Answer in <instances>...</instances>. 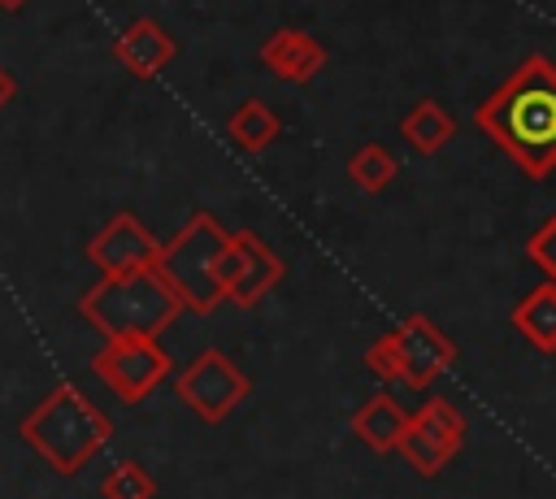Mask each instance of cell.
Returning a JSON list of instances; mask_svg holds the SVG:
<instances>
[{
    "instance_id": "cell-1",
    "label": "cell",
    "mask_w": 556,
    "mask_h": 499,
    "mask_svg": "<svg viewBox=\"0 0 556 499\" xmlns=\"http://www.w3.org/2000/svg\"><path fill=\"white\" fill-rule=\"evenodd\" d=\"M156 269L191 312H208L230 299V282L239 269L235 234H226L213 213H191V221L169 243H161Z\"/></svg>"
},
{
    "instance_id": "cell-2",
    "label": "cell",
    "mask_w": 556,
    "mask_h": 499,
    "mask_svg": "<svg viewBox=\"0 0 556 499\" xmlns=\"http://www.w3.org/2000/svg\"><path fill=\"white\" fill-rule=\"evenodd\" d=\"M22 443L48 460L56 473H78L113 434V421L78 391V386H52L17 425Z\"/></svg>"
},
{
    "instance_id": "cell-3",
    "label": "cell",
    "mask_w": 556,
    "mask_h": 499,
    "mask_svg": "<svg viewBox=\"0 0 556 499\" xmlns=\"http://www.w3.org/2000/svg\"><path fill=\"white\" fill-rule=\"evenodd\" d=\"M187 304L178 291L161 278V269L117 273L100 278L83 299L78 312L87 325H96L104 338H156Z\"/></svg>"
},
{
    "instance_id": "cell-4",
    "label": "cell",
    "mask_w": 556,
    "mask_h": 499,
    "mask_svg": "<svg viewBox=\"0 0 556 499\" xmlns=\"http://www.w3.org/2000/svg\"><path fill=\"white\" fill-rule=\"evenodd\" d=\"M482 121L517 152L526 165L543 169L556 161V74L534 61L526 65L486 108Z\"/></svg>"
},
{
    "instance_id": "cell-5",
    "label": "cell",
    "mask_w": 556,
    "mask_h": 499,
    "mask_svg": "<svg viewBox=\"0 0 556 499\" xmlns=\"http://www.w3.org/2000/svg\"><path fill=\"white\" fill-rule=\"evenodd\" d=\"M91 373L122 399V404H139L148 399L165 373H169V356L161 351L156 338H109L96 356H91Z\"/></svg>"
},
{
    "instance_id": "cell-6",
    "label": "cell",
    "mask_w": 556,
    "mask_h": 499,
    "mask_svg": "<svg viewBox=\"0 0 556 499\" xmlns=\"http://www.w3.org/2000/svg\"><path fill=\"white\" fill-rule=\"evenodd\" d=\"M178 395H182V404H187L200 421L217 425V421H226V417L243 404L248 378H243V369L230 364L226 351L208 347V351H200V356L178 373Z\"/></svg>"
},
{
    "instance_id": "cell-7",
    "label": "cell",
    "mask_w": 556,
    "mask_h": 499,
    "mask_svg": "<svg viewBox=\"0 0 556 499\" xmlns=\"http://www.w3.org/2000/svg\"><path fill=\"white\" fill-rule=\"evenodd\" d=\"M156 256H161V243H156V234H152L135 213H117V217L104 221V226L91 234V243H87V260H91L104 278L156 269Z\"/></svg>"
},
{
    "instance_id": "cell-8",
    "label": "cell",
    "mask_w": 556,
    "mask_h": 499,
    "mask_svg": "<svg viewBox=\"0 0 556 499\" xmlns=\"http://www.w3.org/2000/svg\"><path fill=\"white\" fill-rule=\"evenodd\" d=\"M235 247H239V269H235V282H230V299L239 304V308H252V304H261L274 286H278V278H282V260L269 252V243L261 239V234H252V230H239L235 234Z\"/></svg>"
},
{
    "instance_id": "cell-9",
    "label": "cell",
    "mask_w": 556,
    "mask_h": 499,
    "mask_svg": "<svg viewBox=\"0 0 556 499\" xmlns=\"http://www.w3.org/2000/svg\"><path fill=\"white\" fill-rule=\"evenodd\" d=\"M113 52H117V61H122L135 78H156V74L178 56V43H174V35H165L152 17H139V22H130V26L117 35Z\"/></svg>"
},
{
    "instance_id": "cell-10",
    "label": "cell",
    "mask_w": 556,
    "mask_h": 499,
    "mask_svg": "<svg viewBox=\"0 0 556 499\" xmlns=\"http://www.w3.org/2000/svg\"><path fill=\"white\" fill-rule=\"evenodd\" d=\"M321 61H326L321 43H317L313 35L295 30V26L274 30V35L261 43V65H265L269 74H278V78H287V82L313 78V74L321 69Z\"/></svg>"
},
{
    "instance_id": "cell-11",
    "label": "cell",
    "mask_w": 556,
    "mask_h": 499,
    "mask_svg": "<svg viewBox=\"0 0 556 499\" xmlns=\"http://www.w3.org/2000/svg\"><path fill=\"white\" fill-rule=\"evenodd\" d=\"M278 113L265 104V100H243L235 113H230V121H226V135L243 148V152H265L274 139H278Z\"/></svg>"
},
{
    "instance_id": "cell-12",
    "label": "cell",
    "mask_w": 556,
    "mask_h": 499,
    "mask_svg": "<svg viewBox=\"0 0 556 499\" xmlns=\"http://www.w3.org/2000/svg\"><path fill=\"white\" fill-rule=\"evenodd\" d=\"M356 434L365 438V443H374V447H391L400 434H404V417H400V408L391 404V399H374V404H365L361 412H356Z\"/></svg>"
},
{
    "instance_id": "cell-13",
    "label": "cell",
    "mask_w": 556,
    "mask_h": 499,
    "mask_svg": "<svg viewBox=\"0 0 556 499\" xmlns=\"http://www.w3.org/2000/svg\"><path fill=\"white\" fill-rule=\"evenodd\" d=\"M100 495L104 499H152L156 495V482L148 469H139L135 460H122L104 482H100Z\"/></svg>"
},
{
    "instance_id": "cell-14",
    "label": "cell",
    "mask_w": 556,
    "mask_h": 499,
    "mask_svg": "<svg viewBox=\"0 0 556 499\" xmlns=\"http://www.w3.org/2000/svg\"><path fill=\"white\" fill-rule=\"evenodd\" d=\"M352 178L365 187V191H378L387 178H391V156L382 152V148H361L356 152V161H352Z\"/></svg>"
},
{
    "instance_id": "cell-15",
    "label": "cell",
    "mask_w": 556,
    "mask_h": 499,
    "mask_svg": "<svg viewBox=\"0 0 556 499\" xmlns=\"http://www.w3.org/2000/svg\"><path fill=\"white\" fill-rule=\"evenodd\" d=\"M13 95H17V78L0 65V108H4V104H13Z\"/></svg>"
},
{
    "instance_id": "cell-16",
    "label": "cell",
    "mask_w": 556,
    "mask_h": 499,
    "mask_svg": "<svg viewBox=\"0 0 556 499\" xmlns=\"http://www.w3.org/2000/svg\"><path fill=\"white\" fill-rule=\"evenodd\" d=\"M26 0H0V9H22Z\"/></svg>"
}]
</instances>
